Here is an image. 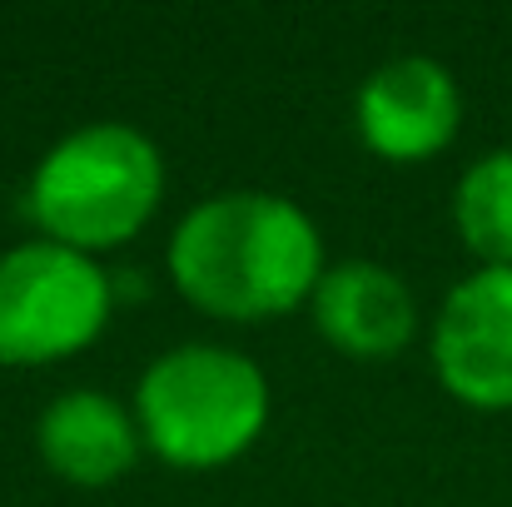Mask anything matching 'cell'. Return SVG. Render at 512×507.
I'll use <instances>...</instances> for the list:
<instances>
[{"label": "cell", "mask_w": 512, "mask_h": 507, "mask_svg": "<svg viewBox=\"0 0 512 507\" xmlns=\"http://www.w3.org/2000/svg\"><path fill=\"white\" fill-rule=\"evenodd\" d=\"M170 279L214 319L264 324L314 299L324 279V239L294 199L229 189L174 224Z\"/></svg>", "instance_id": "6da1fadb"}, {"label": "cell", "mask_w": 512, "mask_h": 507, "mask_svg": "<svg viewBox=\"0 0 512 507\" xmlns=\"http://www.w3.org/2000/svg\"><path fill=\"white\" fill-rule=\"evenodd\" d=\"M165 194V160L150 135L120 120L70 130L25 184V214L65 249L100 254L135 239Z\"/></svg>", "instance_id": "7a4b0ae2"}, {"label": "cell", "mask_w": 512, "mask_h": 507, "mask_svg": "<svg viewBox=\"0 0 512 507\" xmlns=\"http://www.w3.org/2000/svg\"><path fill=\"white\" fill-rule=\"evenodd\" d=\"M140 438L174 468H224L269 423V383L254 358L219 343L160 353L135 388Z\"/></svg>", "instance_id": "3957f363"}, {"label": "cell", "mask_w": 512, "mask_h": 507, "mask_svg": "<svg viewBox=\"0 0 512 507\" xmlns=\"http://www.w3.org/2000/svg\"><path fill=\"white\" fill-rule=\"evenodd\" d=\"M110 319V279L80 249L30 239L0 254V363L40 368L90 348Z\"/></svg>", "instance_id": "277c9868"}, {"label": "cell", "mask_w": 512, "mask_h": 507, "mask_svg": "<svg viewBox=\"0 0 512 507\" xmlns=\"http://www.w3.org/2000/svg\"><path fill=\"white\" fill-rule=\"evenodd\" d=\"M433 368L458 403L483 413L512 408V269H478L443 299Z\"/></svg>", "instance_id": "5b68a950"}, {"label": "cell", "mask_w": 512, "mask_h": 507, "mask_svg": "<svg viewBox=\"0 0 512 507\" xmlns=\"http://www.w3.org/2000/svg\"><path fill=\"white\" fill-rule=\"evenodd\" d=\"M463 125V95L448 65L428 55H398L378 65L358 90V135L373 155L418 165L453 145Z\"/></svg>", "instance_id": "8992f818"}, {"label": "cell", "mask_w": 512, "mask_h": 507, "mask_svg": "<svg viewBox=\"0 0 512 507\" xmlns=\"http://www.w3.org/2000/svg\"><path fill=\"white\" fill-rule=\"evenodd\" d=\"M309 304L319 334L348 358H388L418 329V304L408 284L373 259H348L324 269Z\"/></svg>", "instance_id": "52a82bcc"}, {"label": "cell", "mask_w": 512, "mask_h": 507, "mask_svg": "<svg viewBox=\"0 0 512 507\" xmlns=\"http://www.w3.org/2000/svg\"><path fill=\"white\" fill-rule=\"evenodd\" d=\"M40 458L75 488H110L140 458V423L100 388L60 393L35 423Z\"/></svg>", "instance_id": "ba28073f"}, {"label": "cell", "mask_w": 512, "mask_h": 507, "mask_svg": "<svg viewBox=\"0 0 512 507\" xmlns=\"http://www.w3.org/2000/svg\"><path fill=\"white\" fill-rule=\"evenodd\" d=\"M453 219L483 269H512V150H488L463 169Z\"/></svg>", "instance_id": "9c48e42d"}]
</instances>
